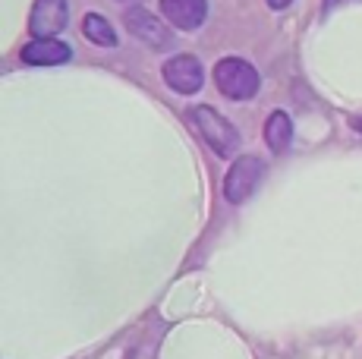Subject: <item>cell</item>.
<instances>
[{"label":"cell","mask_w":362,"mask_h":359,"mask_svg":"<svg viewBox=\"0 0 362 359\" xmlns=\"http://www.w3.org/2000/svg\"><path fill=\"white\" fill-rule=\"evenodd\" d=\"M186 120H189V126L196 129V133L211 145L214 155L221 158H230L236 155V148H240V133L233 129V123L227 120V117H221L218 110L199 105V107H189L186 110Z\"/></svg>","instance_id":"6da1fadb"},{"label":"cell","mask_w":362,"mask_h":359,"mask_svg":"<svg viewBox=\"0 0 362 359\" xmlns=\"http://www.w3.org/2000/svg\"><path fill=\"white\" fill-rule=\"evenodd\" d=\"M214 82H218V92L227 95V98H233V101L255 98V92H259V86H262L259 70L240 57L221 60V64L214 66Z\"/></svg>","instance_id":"7a4b0ae2"},{"label":"cell","mask_w":362,"mask_h":359,"mask_svg":"<svg viewBox=\"0 0 362 359\" xmlns=\"http://www.w3.org/2000/svg\"><path fill=\"white\" fill-rule=\"evenodd\" d=\"M264 180V161L259 155H240L233 161V167L227 170L224 180V196L230 205H243Z\"/></svg>","instance_id":"3957f363"},{"label":"cell","mask_w":362,"mask_h":359,"mask_svg":"<svg viewBox=\"0 0 362 359\" xmlns=\"http://www.w3.org/2000/svg\"><path fill=\"white\" fill-rule=\"evenodd\" d=\"M164 82L180 95H196L205 82V66H202L199 57L192 54H177L164 64Z\"/></svg>","instance_id":"277c9868"},{"label":"cell","mask_w":362,"mask_h":359,"mask_svg":"<svg viewBox=\"0 0 362 359\" xmlns=\"http://www.w3.org/2000/svg\"><path fill=\"white\" fill-rule=\"evenodd\" d=\"M123 25L129 29V35H136L142 45L148 47H170V32L161 25V19L151 16L142 6H129L123 10Z\"/></svg>","instance_id":"5b68a950"},{"label":"cell","mask_w":362,"mask_h":359,"mask_svg":"<svg viewBox=\"0 0 362 359\" xmlns=\"http://www.w3.org/2000/svg\"><path fill=\"white\" fill-rule=\"evenodd\" d=\"M66 19H69L66 0H35L29 32L35 38H54L57 32L66 29Z\"/></svg>","instance_id":"8992f818"},{"label":"cell","mask_w":362,"mask_h":359,"mask_svg":"<svg viewBox=\"0 0 362 359\" xmlns=\"http://www.w3.org/2000/svg\"><path fill=\"white\" fill-rule=\"evenodd\" d=\"M164 19L180 32H196L208 19V0H161Z\"/></svg>","instance_id":"52a82bcc"},{"label":"cell","mask_w":362,"mask_h":359,"mask_svg":"<svg viewBox=\"0 0 362 359\" xmlns=\"http://www.w3.org/2000/svg\"><path fill=\"white\" fill-rule=\"evenodd\" d=\"M69 60V45L57 38H35L23 47V64L32 66H57Z\"/></svg>","instance_id":"ba28073f"},{"label":"cell","mask_w":362,"mask_h":359,"mask_svg":"<svg viewBox=\"0 0 362 359\" xmlns=\"http://www.w3.org/2000/svg\"><path fill=\"white\" fill-rule=\"evenodd\" d=\"M264 142H268V148L274 155H284L290 148V142H293V123H290V117L284 110H274L268 117V123H264Z\"/></svg>","instance_id":"9c48e42d"},{"label":"cell","mask_w":362,"mask_h":359,"mask_svg":"<svg viewBox=\"0 0 362 359\" xmlns=\"http://www.w3.org/2000/svg\"><path fill=\"white\" fill-rule=\"evenodd\" d=\"M82 35L92 41V45H101V47L117 45V32L110 29V23L101 16V13H88V16L82 19Z\"/></svg>","instance_id":"30bf717a"},{"label":"cell","mask_w":362,"mask_h":359,"mask_svg":"<svg viewBox=\"0 0 362 359\" xmlns=\"http://www.w3.org/2000/svg\"><path fill=\"white\" fill-rule=\"evenodd\" d=\"M290 4H293V0H268V6H271V10H287Z\"/></svg>","instance_id":"8fae6325"},{"label":"cell","mask_w":362,"mask_h":359,"mask_svg":"<svg viewBox=\"0 0 362 359\" xmlns=\"http://www.w3.org/2000/svg\"><path fill=\"white\" fill-rule=\"evenodd\" d=\"M344 0H325V10H334V6H340Z\"/></svg>","instance_id":"7c38bea8"},{"label":"cell","mask_w":362,"mask_h":359,"mask_svg":"<svg viewBox=\"0 0 362 359\" xmlns=\"http://www.w3.org/2000/svg\"><path fill=\"white\" fill-rule=\"evenodd\" d=\"M353 126H356V129H362V117H353Z\"/></svg>","instance_id":"4fadbf2b"},{"label":"cell","mask_w":362,"mask_h":359,"mask_svg":"<svg viewBox=\"0 0 362 359\" xmlns=\"http://www.w3.org/2000/svg\"><path fill=\"white\" fill-rule=\"evenodd\" d=\"M120 4H139V0H120Z\"/></svg>","instance_id":"5bb4252c"}]
</instances>
